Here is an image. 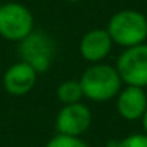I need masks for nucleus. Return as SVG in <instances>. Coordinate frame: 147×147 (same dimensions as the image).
I'll list each match as a JSON object with an SVG mask.
<instances>
[{"instance_id": "1", "label": "nucleus", "mask_w": 147, "mask_h": 147, "mask_svg": "<svg viewBox=\"0 0 147 147\" xmlns=\"http://www.w3.org/2000/svg\"><path fill=\"white\" fill-rule=\"evenodd\" d=\"M84 96L95 103L109 101L122 89V79L115 67L106 63H93L79 79Z\"/></svg>"}, {"instance_id": "2", "label": "nucleus", "mask_w": 147, "mask_h": 147, "mask_svg": "<svg viewBox=\"0 0 147 147\" xmlns=\"http://www.w3.org/2000/svg\"><path fill=\"white\" fill-rule=\"evenodd\" d=\"M112 43L122 48H133L142 45L147 40L146 14L138 10H120L111 16L106 27Z\"/></svg>"}, {"instance_id": "3", "label": "nucleus", "mask_w": 147, "mask_h": 147, "mask_svg": "<svg viewBox=\"0 0 147 147\" xmlns=\"http://www.w3.org/2000/svg\"><path fill=\"white\" fill-rule=\"evenodd\" d=\"M21 62L32 67L36 73H46L55 59V43L46 32L33 30L19 41L18 46Z\"/></svg>"}, {"instance_id": "4", "label": "nucleus", "mask_w": 147, "mask_h": 147, "mask_svg": "<svg viewBox=\"0 0 147 147\" xmlns=\"http://www.w3.org/2000/svg\"><path fill=\"white\" fill-rule=\"evenodd\" d=\"M33 14L26 5L10 2L0 5V36L8 41L24 40L33 32Z\"/></svg>"}, {"instance_id": "5", "label": "nucleus", "mask_w": 147, "mask_h": 147, "mask_svg": "<svg viewBox=\"0 0 147 147\" xmlns=\"http://www.w3.org/2000/svg\"><path fill=\"white\" fill-rule=\"evenodd\" d=\"M122 82L134 87H147V45L127 48L117 59L115 63Z\"/></svg>"}, {"instance_id": "6", "label": "nucleus", "mask_w": 147, "mask_h": 147, "mask_svg": "<svg viewBox=\"0 0 147 147\" xmlns=\"http://www.w3.org/2000/svg\"><path fill=\"white\" fill-rule=\"evenodd\" d=\"M92 123V112L82 103L65 105L55 119V130L59 134L78 136L84 134Z\"/></svg>"}, {"instance_id": "7", "label": "nucleus", "mask_w": 147, "mask_h": 147, "mask_svg": "<svg viewBox=\"0 0 147 147\" xmlns=\"http://www.w3.org/2000/svg\"><path fill=\"white\" fill-rule=\"evenodd\" d=\"M112 40L106 29H93L84 33L79 43V52L84 60L90 63H100L109 55L112 49Z\"/></svg>"}, {"instance_id": "8", "label": "nucleus", "mask_w": 147, "mask_h": 147, "mask_svg": "<svg viewBox=\"0 0 147 147\" xmlns=\"http://www.w3.org/2000/svg\"><path fill=\"white\" fill-rule=\"evenodd\" d=\"M38 73L29 67L24 62L13 63L3 74V87L10 95L14 96H22L27 95L30 90L35 87Z\"/></svg>"}, {"instance_id": "9", "label": "nucleus", "mask_w": 147, "mask_h": 147, "mask_svg": "<svg viewBox=\"0 0 147 147\" xmlns=\"http://www.w3.org/2000/svg\"><path fill=\"white\" fill-rule=\"evenodd\" d=\"M115 106L120 117L125 120H138L142 119L144 112L147 109V95L144 89L134 86H127L120 89V92L115 96Z\"/></svg>"}, {"instance_id": "10", "label": "nucleus", "mask_w": 147, "mask_h": 147, "mask_svg": "<svg viewBox=\"0 0 147 147\" xmlns=\"http://www.w3.org/2000/svg\"><path fill=\"white\" fill-rule=\"evenodd\" d=\"M84 98V92L81 82L76 79H68L63 81L60 86L57 87V100L62 105H74V103H81Z\"/></svg>"}, {"instance_id": "11", "label": "nucleus", "mask_w": 147, "mask_h": 147, "mask_svg": "<svg viewBox=\"0 0 147 147\" xmlns=\"http://www.w3.org/2000/svg\"><path fill=\"white\" fill-rule=\"evenodd\" d=\"M106 147H147V134L146 133H136L123 138V139L109 141Z\"/></svg>"}, {"instance_id": "12", "label": "nucleus", "mask_w": 147, "mask_h": 147, "mask_svg": "<svg viewBox=\"0 0 147 147\" xmlns=\"http://www.w3.org/2000/svg\"><path fill=\"white\" fill-rule=\"evenodd\" d=\"M45 147H87V144L78 136H67L57 133L46 142Z\"/></svg>"}, {"instance_id": "13", "label": "nucleus", "mask_w": 147, "mask_h": 147, "mask_svg": "<svg viewBox=\"0 0 147 147\" xmlns=\"http://www.w3.org/2000/svg\"><path fill=\"white\" fill-rule=\"evenodd\" d=\"M142 128H144V133L147 134V109H146V112H144V115H142Z\"/></svg>"}, {"instance_id": "14", "label": "nucleus", "mask_w": 147, "mask_h": 147, "mask_svg": "<svg viewBox=\"0 0 147 147\" xmlns=\"http://www.w3.org/2000/svg\"><path fill=\"white\" fill-rule=\"evenodd\" d=\"M68 2H70V3H79L81 0H68Z\"/></svg>"}, {"instance_id": "15", "label": "nucleus", "mask_w": 147, "mask_h": 147, "mask_svg": "<svg viewBox=\"0 0 147 147\" xmlns=\"http://www.w3.org/2000/svg\"><path fill=\"white\" fill-rule=\"evenodd\" d=\"M146 19H147V14H146Z\"/></svg>"}]
</instances>
